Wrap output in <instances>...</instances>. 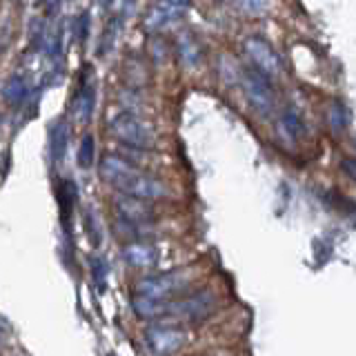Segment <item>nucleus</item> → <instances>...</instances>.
I'll use <instances>...</instances> for the list:
<instances>
[{
  "label": "nucleus",
  "mask_w": 356,
  "mask_h": 356,
  "mask_svg": "<svg viewBox=\"0 0 356 356\" xmlns=\"http://www.w3.org/2000/svg\"><path fill=\"white\" fill-rule=\"evenodd\" d=\"M85 232H87L89 243H92V248H98V245L103 243V227H100V220L92 207L85 209Z\"/></svg>",
  "instance_id": "17"
},
{
  "label": "nucleus",
  "mask_w": 356,
  "mask_h": 356,
  "mask_svg": "<svg viewBox=\"0 0 356 356\" xmlns=\"http://www.w3.org/2000/svg\"><path fill=\"white\" fill-rule=\"evenodd\" d=\"M109 129L120 143L129 145V147L149 149L156 140L154 127L149 122H145L143 118L134 116L131 111H120V114H116L109 122Z\"/></svg>",
  "instance_id": "2"
},
{
  "label": "nucleus",
  "mask_w": 356,
  "mask_h": 356,
  "mask_svg": "<svg viewBox=\"0 0 356 356\" xmlns=\"http://www.w3.org/2000/svg\"><path fill=\"white\" fill-rule=\"evenodd\" d=\"M76 185L74 183H63L60 189H58V200H60V214H63V222H67L70 218V211H72V205L76 203Z\"/></svg>",
  "instance_id": "19"
},
{
  "label": "nucleus",
  "mask_w": 356,
  "mask_h": 356,
  "mask_svg": "<svg viewBox=\"0 0 356 356\" xmlns=\"http://www.w3.org/2000/svg\"><path fill=\"white\" fill-rule=\"evenodd\" d=\"M220 74H222V78H225L227 83L241 81V67H238L236 60L229 58V56H222V58H220Z\"/></svg>",
  "instance_id": "22"
},
{
  "label": "nucleus",
  "mask_w": 356,
  "mask_h": 356,
  "mask_svg": "<svg viewBox=\"0 0 356 356\" xmlns=\"http://www.w3.org/2000/svg\"><path fill=\"white\" fill-rule=\"evenodd\" d=\"M116 211H118V220L134 236H140L138 232L147 229V225L154 218V209L147 205V200L127 194H120V198L116 200Z\"/></svg>",
  "instance_id": "4"
},
{
  "label": "nucleus",
  "mask_w": 356,
  "mask_h": 356,
  "mask_svg": "<svg viewBox=\"0 0 356 356\" xmlns=\"http://www.w3.org/2000/svg\"><path fill=\"white\" fill-rule=\"evenodd\" d=\"M189 285H192V272L174 270V272L143 278V281L136 285V292L145 294V296H154V298H172L176 294L185 292Z\"/></svg>",
  "instance_id": "3"
},
{
  "label": "nucleus",
  "mask_w": 356,
  "mask_h": 356,
  "mask_svg": "<svg viewBox=\"0 0 356 356\" xmlns=\"http://www.w3.org/2000/svg\"><path fill=\"white\" fill-rule=\"evenodd\" d=\"M3 94H5V98L9 100L11 105H20L22 100L27 98V94H29V87L25 83V78H22V76H11Z\"/></svg>",
  "instance_id": "16"
},
{
  "label": "nucleus",
  "mask_w": 356,
  "mask_h": 356,
  "mask_svg": "<svg viewBox=\"0 0 356 356\" xmlns=\"http://www.w3.org/2000/svg\"><path fill=\"white\" fill-rule=\"evenodd\" d=\"M49 156H51V163L56 167H60L65 161V154H67V145H70V127H67L65 120H58L51 129V140H49Z\"/></svg>",
  "instance_id": "12"
},
{
  "label": "nucleus",
  "mask_w": 356,
  "mask_h": 356,
  "mask_svg": "<svg viewBox=\"0 0 356 356\" xmlns=\"http://www.w3.org/2000/svg\"><path fill=\"white\" fill-rule=\"evenodd\" d=\"M122 259L127 261V265L138 267V270H149L159 261V252H156L154 245L145 243V241H134L122 248Z\"/></svg>",
  "instance_id": "10"
},
{
  "label": "nucleus",
  "mask_w": 356,
  "mask_h": 356,
  "mask_svg": "<svg viewBox=\"0 0 356 356\" xmlns=\"http://www.w3.org/2000/svg\"><path fill=\"white\" fill-rule=\"evenodd\" d=\"M178 58L183 60L185 67H196L203 58V51L198 47V40L192 36V33H183L178 38Z\"/></svg>",
  "instance_id": "15"
},
{
  "label": "nucleus",
  "mask_w": 356,
  "mask_h": 356,
  "mask_svg": "<svg viewBox=\"0 0 356 356\" xmlns=\"http://www.w3.org/2000/svg\"><path fill=\"white\" fill-rule=\"evenodd\" d=\"M87 14H83L81 18H78V27H81V29H78V40H81V42H85V38H87Z\"/></svg>",
  "instance_id": "24"
},
{
  "label": "nucleus",
  "mask_w": 356,
  "mask_h": 356,
  "mask_svg": "<svg viewBox=\"0 0 356 356\" xmlns=\"http://www.w3.org/2000/svg\"><path fill=\"white\" fill-rule=\"evenodd\" d=\"M245 51L252 58V63L259 67L265 76H276L281 72V58L276 56V51L261 38H248L245 40Z\"/></svg>",
  "instance_id": "9"
},
{
  "label": "nucleus",
  "mask_w": 356,
  "mask_h": 356,
  "mask_svg": "<svg viewBox=\"0 0 356 356\" xmlns=\"http://www.w3.org/2000/svg\"><path fill=\"white\" fill-rule=\"evenodd\" d=\"M216 305V298L209 292H200L185 296L181 300H170L167 303V316L185 318V321H203L211 314V309Z\"/></svg>",
  "instance_id": "5"
},
{
  "label": "nucleus",
  "mask_w": 356,
  "mask_h": 356,
  "mask_svg": "<svg viewBox=\"0 0 356 356\" xmlns=\"http://www.w3.org/2000/svg\"><path fill=\"white\" fill-rule=\"evenodd\" d=\"M167 303H170V298H154V296H145L138 292L131 296V309L136 312V316L143 321L167 318Z\"/></svg>",
  "instance_id": "11"
},
{
  "label": "nucleus",
  "mask_w": 356,
  "mask_h": 356,
  "mask_svg": "<svg viewBox=\"0 0 356 356\" xmlns=\"http://www.w3.org/2000/svg\"><path fill=\"white\" fill-rule=\"evenodd\" d=\"M276 129L285 140H296V138H300L305 134V122L294 109H285L281 114V118H278V122H276Z\"/></svg>",
  "instance_id": "13"
},
{
  "label": "nucleus",
  "mask_w": 356,
  "mask_h": 356,
  "mask_svg": "<svg viewBox=\"0 0 356 356\" xmlns=\"http://www.w3.org/2000/svg\"><path fill=\"white\" fill-rule=\"evenodd\" d=\"M170 5H174L176 9H181V11H185V7L189 5V0H167Z\"/></svg>",
  "instance_id": "25"
},
{
  "label": "nucleus",
  "mask_w": 356,
  "mask_h": 356,
  "mask_svg": "<svg viewBox=\"0 0 356 356\" xmlns=\"http://www.w3.org/2000/svg\"><path fill=\"white\" fill-rule=\"evenodd\" d=\"M96 107V85H94V70H87L81 76V85H78V94L74 98V114L78 122L87 125L94 116Z\"/></svg>",
  "instance_id": "8"
},
{
  "label": "nucleus",
  "mask_w": 356,
  "mask_h": 356,
  "mask_svg": "<svg viewBox=\"0 0 356 356\" xmlns=\"http://www.w3.org/2000/svg\"><path fill=\"white\" fill-rule=\"evenodd\" d=\"M181 14H183L181 9H176L174 5L167 3V0H163V3L156 5L149 11V16L145 18V27H147V29H163L165 25H170V22L174 18H178Z\"/></svg>",
  "instance_id": "14"
},
{
  "label": "nucleus",
  "mask_w": 356,
  "mask_h": 356,
  "mask_svg": "<svg viewBox=\"0 0 356 356\" xmlns=\"http://www.w3.org/2000/svg\"><path fill=\"white\" fill-rule=\"evenodd\" d=\"M98 3H100V5H107V3H109V0H98Z\"/></svg>",
  "instance_id": "27"
},
{
  "label": "nucleus",
  "mask_w": 356,
  "mask_h": 356,
  "mask_svg": "<svg viewBox=\"0 0 356 356\" xmlns=\"http://www.w3.org/2000/svg\"><path fill=\"white\" fill-rule=\"evenodd\" d=\"M345 170L350 172V176H354V167H352V161H345Z\"/></svg>",
  "instance_id": "26"
},
{
  "label": "nucleus",
  "mask_w": 356,
  "mask_h": 356,
  "mask_svg": "<svg viewBox=\"0 0 356 356\" xmlns=\"http://www.w3.org/2000/svg\"><path fill=\"white\" fill-rule=\"evenodd\" d=\"M100 176L103 181L109 183L114 189H118L120 194L136 196L143 200H156L167 196V187L149 174L140 172L138 167H134L129 161L120 159L116 154H107L100 161Z\"/></svg>",
  "instance_id": "1"
},
{
  "label": "nucleus",
  "mask_w": 356,
  "mask_h": 356,
  "mask_svg": "<svg viewBox=\"0 0 356 356\" xmlns=\"http://www.w3.org/2000/svg\"><path fill=\"white\" fill-rule=\"evenodd\" d=\"M94 154H96V143H94V136L92 134H85L83 140H81V147H78V165L87 170V167H92L94 163Z\"/></svg>",
  "instance_id": "20"
},
{
  "label": "nucleus",
  "mask_w": 356,
  "mask_h": 356,
  "mask_svg": "<svg viewBox=\"0 0 356 356\" xmlns=\"http://www.w3.org/2000/svg\"><path fill=\"white\" fill-rule=\"evenodd\" d=\"M145 341H147L149 350L156 354H172L183 348L187 334L181 327L172 325H149L147 332H145Z\"/></svg>",
  "instance_id": "7"
},
{
  "label": "nucleus",
  "mask_w": 356,
  "mask_h": 356,
  "mask_svg": "<svg viewBox=\"0 0 356 356\" xmlns=\"http://www.w3.org/2000/svg\"><path fill=\"white\" fill-rule=\"evenodd\" d=\"M92 274H94V278H96L98 289L103 292L105 285H107V274H109L105 259H100V256H94V259H92Z\"/></svg>",
  "instance_id": "23"
},
{
  "label": "nucleus",
  "mask_w": 356,
  "mask_h": 356,
  "mask_svg": "<svg viewBox=\"0 0 356 356\" xmlns=\"http://www.w3.org/2000/svg\"><path fill=\"white\" fill-rule=\"evenodd\" d=\"M345 125H348V114H345V107L337 100L330 109V127L337 136H341V134L345 131Z\"/></svg>",
  "instance_id": "21"
},
{
  "label": "nucleus",
  "mask_w": 356,
  "mask_h": 356,
  "mask_svg": "<svg viewBox=\"0 0 356 356\" xmlns=\"http://www.w3.org/2000/svg\"><path fill=\"white\" fill-rule=\"evenodd\" d=\"M234 7H236L241 14L245 16H263L270 11L272 0H234Z\"/></svg>",
  "instance_id": "18"
},
{
  "label": "nucleus",
  "mask_w": 356,
  "mask_h": 356,
  "mask_svg": "<svg viewBox=\"0 0 356 356\" xmlns=\"http://www.w3.org/2000/svg\"><path fill=\"white\" fill-rule=\"evenodd\" d=\"M241 81L245 87V94H248L250 103L261 111V114H270L274 109V92L267 78L261 72H241Z\"/></svg>",
  "instance_id": "6"
}]
</instances>
